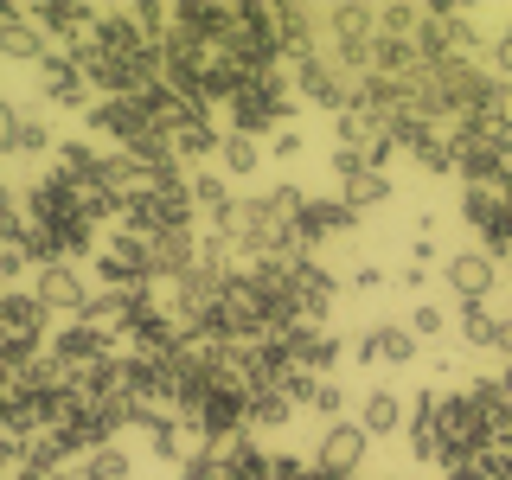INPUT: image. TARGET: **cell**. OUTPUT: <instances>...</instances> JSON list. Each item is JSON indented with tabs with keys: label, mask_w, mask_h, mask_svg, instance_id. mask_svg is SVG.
I'll list each match as a JSON object with an SVG mask.
<instances>
[{
	"label": "cell",
	"mask_w": 512,
	"mask_h": 480,
	"mask_svg": "<svg viewBox=\"0 0 512 480\" xmlns=\"http://www.w3.org/2000/svg\"><path fill=\"white\" fill-rule=\"evenodd\" d=\"M39 96L52 109H77V116H90V77H84V64H77L71 52H45V64H39Z\"/></svg>",
	"instance_id": "5"
},
{
	"label": "cell",
	"mask_w": 512,
	"mask_h": 480,
	"mask_svg": "<svg viewBox=\"0 0 512 480\" xmlns=\"http://www.w3.org/2000/svg\"><path fill=\"white\" fill-rule=\"evenodd\" d=\"M263 160H269V148L256 135H224L218 141V173H224V180H250Z\"/></svg>",
	"instance_id": "13"
},
{
	"label": "cell",
	"mask_w": 512,
	"mask_h": 480,
	"mask_svg": "<svg viewBox=\"0 0 512 480\" xmlns=\"http://www.w3.org/2000/svg\"><path fill=\"white\" fill-rule=\"evenodd\" d=\"M359 429H365V436H404V429H410V404H404V397H397V391H384V384H378V391H365L359 397Z\"/></svg>",
	"instance_id": "12"
},
{
	"label": "cell",
	"mask_w": 512,
	"mask_h": 480,
	"mask_svg": "<svg viewBox=\"0 0 512 480\" xmlns=\"http://www.w3.org/2000/svg\"><path fill=\"white\" fill-rule=\"evenodd\" d=\"M301 154V135L295 128H282V135H269V160H295Z\"/></svg>",
	"instance_id": "20"
},
{
	"label": "cell",
	"mask_w": 512,
	"mask_h": 480,
	"mask_svg": "<svg viewBox=\"0 0 512 480\" xmlns=\"http://www.w3.org/2000/svg\"><path fill=\"white\" fill-rule=\"evenodd\" d=\"M365 448H372V436H365L359 423H327V436H320V455H314V474H327V480H359Z\"/></svg>",
	"instance_id": "6"
},
{
	"label": "cell",
	"mask_w": 512,
	"mask_h": 480,
	"mask_svg": "<svg viewBox=\"0 0 512 480\" xmlns=\"http://www.w3.org/2000/svg\"><path fill=\"white\" fill-rule=\"evenodd\" d=\"M384 282H391V276H384V269H372V263H359V269H346V288H352V295H378V288Z\"/></svg>",
	"instance_id": "18"
},
{
	"label": "cell",
	"mask_w": 512,
	"mask_h": 480,
	"mask_svg": "<svg viewBox=\"0 0 512 480\" xmlns=\"http://www.w3.org/2000/svg\"><path fill=\"white\" fill-rule=\"evenodd\" d=\"M416 352H423L416 333L397 327V320H378V327H365L359 340H352V359H359V365H410Z\"/></svg>",
	"instance_id": "9"
},
{
	"label": "cell",
	"mask_w": 512,
	"mask_h": 480,
	"mask_svg": "<svg viewBox=\"0 0 512 480\" xmlns=\"http://www.w3.org/2000/svg\"><path fill=\"white\" fill-rule=\"evenodd\" d=\"M45 320H52V314L39 308L32 288H26V295L0 288V365H7V372H13V365H32L45 352Z\"/></svg>",
	"instance_id": "2"
},
{
	"label": "cell",
	"mask_w": 512,
	"mask_h": 480,
	"mask_svg": "<svg viewBox=\"0 0 512 480\" xmlns=\"http://www.w3.org/2000/svg\"><path fill=\"white\" fill-rule=\"evenodd\" d=\"M333 180H340V199H346L352 218L391 199V173H384V167H359V160H346V154H333Z\"/></svg>",
	"instance_id": "8"
},
{
	"label": "cell",
	"mask_w": 512,
	"mask_h": 480,
	"mask_svg": "<svg viewBox=\"0 0 512 480\" xmlns=\"http://www.w3.org/2000/svg\"><path fill=\"white\" fill-rule=\"evenodd\" d=\"M352 224H359V218L346 212L340 192H308V199H301V244H308V250L327 244V237H346Z\"/></svg>",
	"instance_id": "10"
},
{
	"label": "cell",
	"mask_w": 512,
	"mask_h": 480,
	"mask_svg": "<svg viewBox=\"0 0 512 480\" xmlns=\"http://www.w3.org/2000/svg\"><path fill=\"white\" fill-rule=\"evenodd\" d=\"M404 327L416 333V346H429V340H448V327H455V320H448V308H442V301H416Z\"/></svg>",
	"instance_id": "16"
},
{
	"label": "cell",
	"mask_w": 512,
	"mask_h": 480,
	"mask_svg": "<svg viewBox=\"0 0 512 480\" xmlns=\"http://www.w3.org/2000/svg\"><path fill=\"white\" fill-rule=\"evenodd\" d=\"M20 122H26V116L7 103V96H0V154H13V135H20Z\"/></svg>",
	"instance_id": "19"
},
{
	"label": "cell",
	"mask_w": 512,
	"mask_h": 480,
	"mask_svg": "<svg viewBox=\"0 0 512 480\" xmlns=\"http://www.w3.org/2000/svg\"><path fill=\"white\" fill-rule=\"evenodd\" d=\"M96 276L103 288H154V263H148V237L116 231L96 244Z\"/></svg>",
	"instance_id": "4"
},
{
	"label": "cell",
	"mask_w": 512,
	"mask_h": 480,
	"mask_svg": "<svg viewBox=\"0 0 512 480\" xmlns=\"http://www.w3.org/2000/svg\"><path fill=\"white\" fill-rule=\"evenodd\" d=\"M442 282H448V295H455L461 308H487L493 288H500V256L487 244H461L455 256H442Z\"/></svg>",
	"instance_id": "3"
},
{
	"label": "cell",
	"mask_w": 512,
	"mask_h": 480,
	"mask_svg": "<svg viewBox=\"0 0 512 480\" xmlns=\"http://www.w3.org/2000/svg\"><path fill=\"white\" fill-rule=\"evenodd\" d=\"M128 474H135V461H128V448H116V442L77 455V480H128Z\"/></svg>",
	"instance_id": "15"
},
{
	"label": "cell",
	"mask_w": 512,
	"mask_h": 480,
	"mask_svg": "<svg viewBox=\"0 0 512 480\" xmlns=\"http://www.w3.org/2000/svg\"><path fill=\"white\" fill-rule=\"evenodd\" d=\"M32 295H39L45 314H64V320H84V308H90V282L77 276L71 263H45L39 276H32Z\"/></svg>",
	"instance_id": "7"
},
{
	"label": "cell",
	"mask_w": 512,
	"mask_h": 480,
	"mask_svg": "<svg viewBox=\"0 0 512 480\" xmlns=\"http://www.w3.org/2000/svg\"><path fill=\"white\" fill-rule=\"evenodd\" d=\"M45 52H52V39L39 32V20H32L26 7H0V58L45 64Z\"/></svg>",
	"instance_id": "11"
},
{
	"label": "cell",
	"mask_w": 512,
	"mask_h": 480,
	"mask_svg": "<svg viewBox=\"0 0 512 480\" xmlns=\"http://www.w3.org/2000/svg\"><path fill=\"white\" fill-rule=\"evenodd\" d=\"M346 404V391L333 378H308V391H301V410H314V416H340Z\"/></svg>",
	"instance_id": "17"
},
{
	"label": "cell",
	"mask_w": 512,
	"mask_h": 480,
	"mask_svg": "<svg viewBox=\"0 0 512 480\" xmlns=\"http://www.w3.org/2000/svg\"><path fill=\"white\" fill-rule=\"evenodd\" d=\"M397 288H404V295H416V288H423V269L404 263V269H397Z\"/></svg>",
	"instance_id": "21"
},
{
	"label": "cell",
	"mask_w": 512,
	"mask_h": 480,
	"mask_svg": "<svg viewBox=\"0 0 512 480\" xmlns=\"http://www.w3.org/2000/svg\"><path fill=\"white\" fill-rule=\"evenodd\" d=\"M288 116H295V90H288V77H282V64L276 71H263V77H250L244 90L224 103V135H282Z\"/></svg>",
	"instance_id": "1"
},
{
	"label": "cell",
	"mask_w": 512,
	"mask_h": 480,
	"mask_svg": "<svg viewBox=\"0 0 512 480\" xmlns=\"http://www.w3.org/2000/svg\"><path fill=\"white\" fill-rule=\"evenodd\" d=\"M455 333H461V346H493V352H506V314H493V308H461Z\"/></svg>",
	"instance_id": "14"
}]
</instances>
